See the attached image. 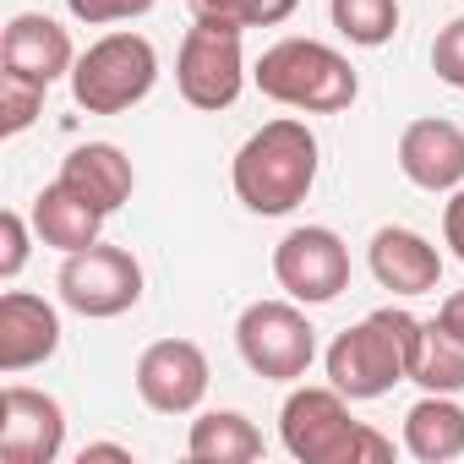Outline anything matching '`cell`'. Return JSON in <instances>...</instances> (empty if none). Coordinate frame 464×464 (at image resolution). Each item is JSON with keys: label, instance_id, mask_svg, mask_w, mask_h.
Returning a JSON list of instances; mask_svg holds the SVG:
<instances>
[{"label": "cell", "instance_id": "9a60e30c", "mask_svg": "<svg viewBox=\"0 0 464 464\" xmlns=\"http://www.w3.org/2000/svg\"><path fill=\"white\" fill-rule=\"evenodd\" d=\"M0 66H12V72H28L39 82H61L72 77L77 66V50H72V34L44 17V12H17L6 23V39H0Z\"/></svg>", "mask_w": 464, "mask_h": 464}, {"label": "cell", "instance_id": "52a82bcc", "mask_svg": "<svg viewBox=\"0 0 464 464\" xmlns=\"http://www.w3.org/2000/svg\"><path fill=\"white\" fill-rule=\"evenodd\" d=\"M241 361L268 382H301L317 361V328L301 301H252L236 323Z\"/></svg>", "mask_w": 464, "mask_h": 464}, {"label": "cell", "instance_id": "83f0119b", "mask_svg": "<svg viewBox=\"0 0 464 464\" xmlns=\"http://www.w3.org/2000/svg\"><path fill=\"white\" fill-rule=\"evenodd\" d=\"M437 323H442V328H453V334L464 339V290H453V295L437 306Z\"/></svg>", "mask_w": 464, "mask_h": 464}, {"label": "cell", "instance_id": "8fae6325", "mask_svg": "<svg viewBox=\"0 0 464 464\" xmlns=\"http://www.w3.org/2000/svg\"><path fill=\"white\" fill-rule=\"evenodd\" d=\"M208 355L191 339H159L137 355V393L159 415H191L208 393Z\"/></svg>", "mask_w": 464, "mask_h": 464}, {"label": "cell", "instance_id": "3957f363", "mask_svg": "<svg viewBox=\"0 0 464 464\" xmlns=\"http://www.w3.org/2000/svg\"><path fill=\"white\" fill-rule=\"evenodd\" d=\"M415 334H420V317H410V312H399V306L366 312L355 328H344V334L328 344V355H323L328 382H334L350 404L393 393V382L410 377Z\"/></svg>", "mask_w": 464, "mask_h": 464}, {"label": "cell", "instance_id": "5b68a950", "mask_svg": "<svg viewBox=\"0 0 464 464\" xmlns=\"http://www.w3.org/2000/svg\"><path fill=\"white\" fill-rule=\"evenodd\" d=\"M153 82H159V50L131 28L93 39L72 66V99L88 115H126L153 93Z\"/></svg>", "mask_w": 464, "mask_h": 464}, {"label": "cell", "instance_id": "cb8c5ba5", "mask_svg": "<svg viewBox=\"0 0 464 464\" xmlns=\"http://www.w3.org/2000/svg\"><path fill=\"white\" fill-rule=\"evenodd\" d=\"M431 72L464 93V17H453L437 39H431Z\"/></svg>", "mask_w": 464, "mask_h": 464}, {"label": "cell", "instance_id": "7c38bea8", "mask_svg": "<svg viewBox=\"0 0 464 464\" xmlns=\"http://www.w3.org/2000/svg\"><path fill=\"white\" fill-rule=\"evenodd\" d=\"M55 350H61V312L44 295H28V290L0 295V372L6 377L34 372Z\"/></svg>", "mask_w": 464, "mask_h": 464}, {"label": "cell", "instance_id": "7a4b0ae2", "mask_svg": "<svg viewBox=\"0 0 464 464\" xmlns=\"http://www.w3.org/2000/svg\"><path fill=\"white\" fill-rule=\"evenodd\" d=\"M279 442L301 464H382L393 442L350 415V399L328 388H295L279 410Z\"/></svg>", "mask_w": 464, "mask_h": 464}, {"label": "cell", "instance_id": "e0dca14e", "mask_svg": "<svg viewBox=\"0 0 464 464\" xmlns=\"http://www.w3.org/2000/svg\"><path fill=\"white\" fill-rule=\"evenodd\" d=\"M61 180L77 186V191H82L93 208H104V213L126 208V202H131V186H137L131 159H126L115 142H82V148H72L66 164H61Z\"/></svg>", "mask_w": 464, "mask_h": 464}, {"label": "cell", "instance_id": "8992f818", "mask_svg": "<svg viewBox=\"0 0 464 464\" xmlns=\"http://www.w3.org/2000/svg\"><path fill=\"white\" fill-rule=\"evenodd\" d=\"M236 23L218 17H191L180 55H175V88L191 110H229L246 88V50H241Z\"/></svg>", "mask_w": 464, "mask_h": 464}, {"label": "cell", "instance_id": "484cf974", "mask_svg": "<svg viewBox=\"0 0 464 464\" xmlns=\"http://www.w3.org/2000/svg\"><path fill=\"white\" fill-rule=\"evenodd\" d=\"M28 263V218L17 208L0 213V279H17Z\"/></svg>", "mask_w": 464, "mask_h": 464}, {"label": "cell", "instance_id": "9c48e42d", "mask_svg": "<svg viewBox=\"0 0 464 464\" xmlns=\"http://www.w3.org/2000/svg\"><path fill=\"white\" fill-rule=\"evenodd\" d=\"M274 279L301 306H328L350 290V246L328 224H301L274 246Z\"/></svg>", "mask_w": 464, "mask_h": 464}, {"label": "cell", "instance_id": "44dd1931", "mask_svg": "<svg viewBox=\"0 0 464 464\" xmlns=\"http://www.w3.org/2000/svg\"><path fill=\"white\" fill-rule=\"evenodd\" d=\"M328 17L350 44L382 50L399 34V0H328Z\"/></svg>", "mask_w": 464, "mask_h": 464}, {"label": "cell", "instance_id": "4fadbf2b", "mask_svg": "<svg viewBox=\"0 0 464 464\" xmlns=\"http://www.w3.org/2000/svg\"><path fill=\"white\" fill-rule=\"evenodd\" d=\"M399 169L420 191H459L464 186V126L426 115L399 131Z\"/></svg>", "mask_w": 464, "mask_h": 464}, {"label": "cell", "instance_id": "603a6c76", "mask_svg": "<svg viewBox=\"0 0 464 464\" xmlns=\"http://www.w3.org/2000/svg\"><path fill=\"white\" fill-rule=\"evenodd\" d=\"M301 0H191V17H218L236 28H279L295 17Z\"/></svg>", "mask_w": 464, "mask_h": 464}, {"label": "cell", "instance_id": "ac0fdd59", "mask_svg": "<svg viewBox=\"0 0 464 464\" xmlns=\"http://www.w3.org/2000/svg\"><path fill=\"white\" fill-rule=\"evenodd\" d=\"M404 448L420 464H448L464 453V404L453 393H426L404 415Z\"/></svg>", "mask_w": 464, "mask_h": 464}, {"label": "cell", "instance_id": "277c9868", "mask_svg": "<svg viewBox=\"0 0 464 464\" xmlns=\"http://www.w3.org/2000/svg\"><path fill=\"white\" fill-rule=\"evenodd\" d=\"M252 82L263 88V99L301 110V115H339L361 93L355 66L323 39H279L274 50H263Z\"/></svg>", "mask_w": 464, "mask_h": 464}, {"label": "cell", "instance_id": "2e32d148", "mask_svg": "<svg viewBox=\"0 0 464 464\" xmlns=\"http://www.w3.org/2000/svg\"><path fill=\"white\" fill-rule=\"evenodd\" d=\"M34 236L44 241V246H55V252H82V246H93L99 241V229H104V208H93L77 186H66L61 175L34 197Z\"/></svg>", "mask_w": 464, "mask_h": 464}, {"label": "cell", "instance_id": "30bf717a", "mask_svg": "<svg viewBox=\"0 0 464 464\" xmlns=\"http://www.w3.org/2000/svg\"><path fill=\"white\" fill-rule=\"evenodd\" d=\"M66 448V410L55 393L6 382L0 388V464H55Z\"/></svg>", "mask_w": 464, "mask_h": 464}, {"label": "cell", "instance_id": "d4e9b609", "mask_svg": "<svg viewBox=\"0 0 464 464\" xmlns=\"http://www.w3.org/2000/svg\"><path fill=\"white\" fill-rule=\"evenodd\" d=\"M66 12L88 28H104V23H131V17H148L153 0H66Z\"/></svg>", "mask_w": 464, "mask_h": 464}, {"label": "cell", "instance_id": "7402d4cb", "mask_svg": "<svg viewBox=\"0 0 464 464\" xmlns=\"http://www.w3.org/2000/svg\"><path fill=\"white\" fill-rule=\"evenodd\" d=\"M44 93H50V82L0 66V137H23L44 115Z\"/></svg>", "mask_w": 464, "mask_h": 464}, {"label": "cell", "instance_id": "ba28073f", "mask_svg": "<svg viewBox=\"0 0 464 464\" xmlns=\"http://www.w3.org/2000/svg\"><path fill=\"white\" fill-rule=\"evenodd\" d=\"M55 290H61V301H66L77 317L104 323V317H121V312H131V306L142 301V263H137L126 246L93 241V246H82V252H66Z\"/></svg>", "mask_w": 464, "mask_h": 464}, {"label": "cell", "instance_id": "f1b7e54d", "mask_svg": "<svg viewBox=\"0 0 464 464\" xmlns=\"http://www.w3.org/2000/svg\"><path fill=\"white\" fill-rule=\"evenodd\" d=\"M77 459H82V464H88V459H121V464H131V448H121V442H88Z\"/></svg>", "mask_w": 464, "mask_h": 464}, {"label": "cell", "instance_id": "5bb4252c", "mask_svg": "<svg viewBox=\"0 0 464 464\" xmlns=\"http://www.w3.org/2000/svg\"><path fill=\"white\" fill-rule=\"evenodd\" d=\"M366 263H372V279L393 295H431L442 285V252L420 229H404V224L377 229L372 246H366Z\"/></svg>", "mask_w": 464, "mask_h": 464}, {"label": "cell", "instance_id": "ffe728a7", "mask_svg": "<svg viewBox=\"0 0 464 464\" xmlns=\"http://www.w3.org/2000/svg\"><path fill=\"white\" fill-rule=\"evenodd\" d=\"M410 382H420L426 393H464V339L453 328H442L437 317L420 323V334H415Z\"/></svg>", "mask_w": 464, "mask_h": 464}, {"label": "cell", "instance_id": "d6986e66", "mask_svg": "<svg viewBox=\"0 0 464 464\" xmlns=\"http://www.w3.org/2000/svg\"><path fill=\"white\" fill-rule=\"evenodd\" d=\"M186 453L197 464H252V459H263V431L241 410H208L191 420Z\"/></svg>", "mask_w": 464, "mask_h": 464}, {"label": "cell", "instance_id": "4316f807", "mask_svg": "<svg viewBox=\"0 0 464 464\" xmlns=\"http://www.w3.org/2000/svg\"><path fill=\"white\" fill-rule=\"evenodd\" d=\"M442 241H448L453 257L464 263V186L448 191V202H442Z\"/></svg>", "mask_w": 464, "mask_h": 464}, {"label": "cell", "instance_id": "6da1fadb", "mask_svg": "<svg viewBox=\"0 0 464 464\" xmlns=\"http://www.w3.org/2000/svg\"><path fill=\"white\" fill-rule=\"evenodd\" d=\"M317 164H323V148H317V131L295 115H279L268 126H257L236 164H229V186L236 197L263 213V218H279V213H295L312 186H317Z\"/></svg>", "mask_w": 464, "mask_h": 464}]
</instances>
